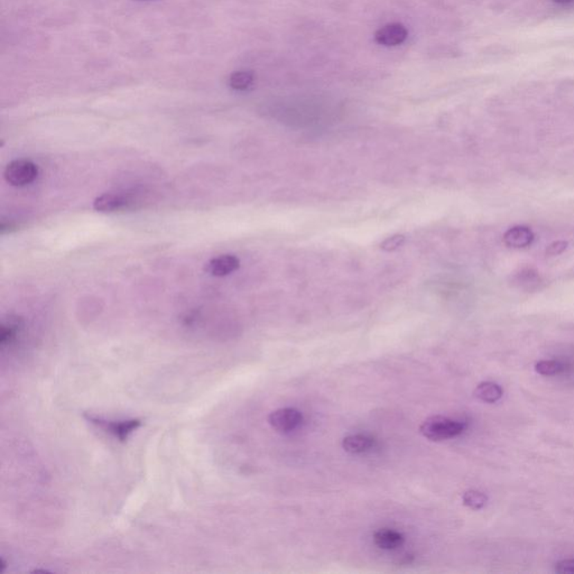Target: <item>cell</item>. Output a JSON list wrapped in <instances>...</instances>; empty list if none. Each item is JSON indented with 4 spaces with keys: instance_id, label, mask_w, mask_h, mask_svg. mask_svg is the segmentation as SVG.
<instances>
[{
    "instance_id": "8fae6325",
    "label": "cell",
    "mask_w": 574,
    "mask_h": 574,
    "mask_svg": "<svg viewBox=\"0 0 574 574\" xmlns=\"http://www.w3.org/2000/svg\"><path fill=\"white\" fill-rule=\"evenodd\" d=\"M21 328H23V320L19 316H10L6 320H3V323H1V331H0L1 347L5 348L6 346L12 345L19 337Z\"/></svg>"
},
{
    "instance_id": "9a60e30c",
    "label": "cell",
    "mask_w": 574,
    "mask_h": 574,
    "mask_svg": "<svg viewBox=\"0 0 574 574\" xmlns=\"http://www.w3.org/2000/svg\"><path fill=\"white\" fill-rule=\"evenodd\" d=\"M536 371L543 376H552L562 370V366L556 361L543 360L537 362L535 366Z\"/></svg>"
},
{
    "instance_id": "277c9868",
    "label": "cell",
    "mask_w": 574,
    "mask_h": 574,
    "mask_svg": "<svg viewBox=\"0 0 574 574\" xmlns=\"http://www.w3.org/2000/svg\"><path fill=\"white\" fill-rule=\"evenodd\" d=\"M303 422V415L300 411L291 407L274 411L268 416V423L274 430L280 433H289L300 427Z\"/></svg>"
},
{
    "instance_id": "52a82bcc",
    "label": "cell",
    "mask_w": 574,
    "mask_h": 574,
    "mask_svg": "<svg viewBox=\"0 0 574 574\" xmlns=\"http://www.w3.org/2000/svg\"><path fill=\"white\" fill-rule=\"evenodd\" d=\"M128 205V198L121 193H103L94 201V209L98 212H116Z\"/></svg>"
},
{
    "instance_id": "30bf717a",
    "label": "cell",
    "mask_w": 574,
    "mask_h": 574,
    "mask_svg": "<svg viewBox=\"0 0 574 574\" xmlns=\"http://www.w3.org/2000/svg\"><path fill=\"white\" fill-rule=\"evenodd\" d=\"M404 540H405L404 536L394 529H378L373 534L375 544L382 550H395L397 547L403 545Z\"/></svg>"
},
{
    "instance_id": "5b68a950",
    "label": "cell",
    "mask_w": 574,
    "mask_h": 574,
    "mask_svg": "<svg viewBox=\"0 0 574 574\" xmlns=\"http://www.w3.org/2000/svg\"><path fill=\"white\" fill-rule=\"evenodd\" d=\"M409 37V30L400 23H391L379 28L375 34V41L379 45L393 48L402 45Z\"/></svg>"
},
{
    "instance_id": "8992f818",
    "label": "cell",
    "mask_w": 574,
    "mask_h": 574,
    "mask_svg": "<svg viewBox=\"0 0 574 574\" xmlns=\"http://www.w3.org/2000/svg\"><path fill=\"white\" fill-rule=\"evenodd\" d=\"M239 267L240 262L235 255H221L210 259L205 265V271L211 276L223 277L235 273Z\"/></svg>"
},
{
    "instance_id": "7c38bea8",
    "label": "cell",
    "mask_w": 574,
    "mask_h": 574,
    "mask_svg": "<svg viewBox=\"0 0 574 574\" xmlns=\"http://www.w3.org/2000/svg\"><path fill=\"white\" fill-rule=\"evenodd\" d=\"M475 396L486 403H495L502 398V389L493 382H481L475 388Z\"/></svg>"
},
{
    "instance_id": "4fadbf2b",
    "label": "cell",
    "mask_w": 574,
    "mask_h": 574,
    "mask_svg": "<svg viewBox=\"0 0 574 574\" xmlns=\"http://www.w3.org/2000/svg\"><path fill=\"white\" fill-rule=\"evenodd\" d=\"M255 82V76L250 71H236L229 76V87L236 91H246Z\"/></svg>"
},
{
    "instance_id": "7a4b0ae2",
    "label": "cell",
    "mask_w": 574,
    "mask_h": 574,
    "mask_svg": "<svg viewBox=\"0 0 574 574\" xmlns=\"http://www.w3.org/2000/svg\"><path fill=\"white\" fill-rule=\"evenodd\" d=\"M39 175V167L28 160H15L10 162L3 171L7 183L14 187H25L33 183Z\"/></svg>"
},
{
    "instance_id": "ac0fdd59",
    "label": "cell",
    "mask_w": 574,
    "mask_h": 574,
    "mask_svg": "<svg viewBox=\"0 0 574 574\" xmlns=\"http://www.w3.org/2000/svg\"><path fill=\"white\" fill-rule=\"evenodd\" d=\"M555 571L557 573H574V560H564L556 564Z\"/></svg>"
},
{
    "instance_id": "3957f363",
    "label": "cell",
    "mask_w": 574,
    "mask_h": 574,
    "mask_svg": "<svg viewBox=\"0 0 574 574\" xmlns=\"http://www.w3.org/2000/svg\"><path fill=\"white\" fill-rule=\"evenodd\" d=\"M85 418H87L88 421L109 432L121 442L127 441L130 434L134 433L137 429L141 427V421L139 418L123 420V421H107V420L96 418L92 415H87Z\"/></svg>"
},
{
    "instance_id": "2e32d148",
    "label": "cell",
    "mask_w": 574,
    "mask_h": 574,
    "mask_svg": "<svg viewBox=\"0 0 574 574\" xmlns=\"http://www.w3.org/2000/svg\"><path fill=\"white\" fill-rule=\"evenodd\" d=\"M404 243H405V237L403 235L391 236L382 241L380 248L385 252H394L397 248L403 246Z\"/></svg>"
},
{
    "instance_id": "d6986e66",
    "label": "cell",
    "mask_w": 574,
    "mask_h": 574,
    "mask_svg": "<svg viewBox=\"0 0 574 574\" xmlns=\"http://www.w3.org/2000/svg\"><path fill=\"white\" fill-rule=\"evenodd\" d=\"M554 3H559V5H563V6H568V5H572L574 3V0H553Z\"/></svg>"
},
{
    "instance_id": "9c48e42d",
    "label": "cell",
    "mask_w": 574,
    "mask_h": 574,
    "mask_svg": "<svg viewBox=\"0 0 574 574\" xmlns=\"http://www.w3.org/2000/svg\"><path fill=\"white\" fill-rule=\"evenodd\" d=\"M534 234L531 229L524 226H516L509 229L504 235V243L511 248H525L532 244Z\"/></svg>"
},
{
    "instance_id": "ba28073f",
    "label": "cell",
    "mask_w": 574,
    "mask_h": 574,
    "mask_svg": "<svg viewBox=\"0 0 574 574\" xmlns=\"http://www.w3.org/2000/svg\"><path fill=\"white\" fill-rule=\"evenodd\" d=\"M375 445H376L375 439L365 434L349 435L342 440L343 450L351 454L367 453L375 448Z\"/></svg>"
},
{
    "instance_id": "5bb4252c",
    "label": "cell",
    "mask_w": 574,
    "mask_h": 574,
    "mask_svg": "<svg viewBox=\"0 0 574 574\" xmlns=\"http://www.w3.org/2000/svg\"><path fill=\"white\" fill-rule=\"evenodd\" d=\"M462 499L464 505L472 509H482L486 505V502H487V497L484 496V493L475 491V490H469V491L464 493Z\"/></svg>"
},
{
    "instance_id": "e0dca14e",
    "label": "cell",
    "mask_w": 574,
    "mask_h": 574,
    "mask_svg": "<svg viewBox=\"0 0 574 574\" xmlns=\"http://www.w3.org/2000/svg\"><path fill=\"white\" fill-rule=\"evenodd\" d=\"M566 247H568V243H565V241H555V243H553V244H551L550 246L547 247L546 255H560V254H562L563 252L566 249Z\"/></svg>"
},
{
    "instance_id": "6da1fadb",
    "label": "cell",
    "mask_w": 574,
    "mask_h": 574,
    "mask_svg": "<svg viewBox=\"0 0 574 574\" xmlns=\"http://www.w3.org/2000/svg\"><path fill=\"white\" fill-rule=\"evenodd\" d=\"M466 425L445 416H431L420 427L422 435L431 441H443L460 435Z\"/></svg>"
}]
</instances>
